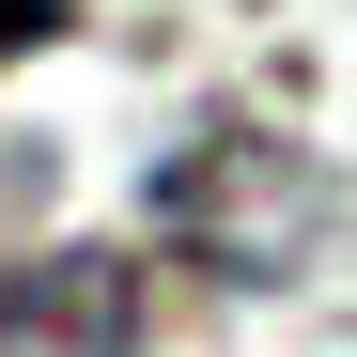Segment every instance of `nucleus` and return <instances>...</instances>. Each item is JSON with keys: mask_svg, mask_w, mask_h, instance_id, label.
Here are the masks:
<instances>
[{"mask_svg": "<svg viewBox=\"0 0 357 357\" xmlns=\"http://www.w3.org/2000/svg\"><path fill=\"white\" fill-rule=\"evenodd\" d=\"M0 357H140V280L109 249H47L0 280Z\"/></svg>", "mask_w": 357, "mask_h": 357, "instance_id": "nucleus-2", "label": "nucleus"}, {"mask_svg": "<svg viewBox=\"0 0 357 357\" xmlns=\"http://www.w3.org/2000/svg\"><path fill=\"white\" fill-rule=\"evenodd\" d=\"M155 233L202 249V264H233V280H280L295 249H311V171H295L280 140H249V125H218L202 155H171Z\"/></svg>", "mask_w": 357, "mask_h": 357, "instance_id": "nucleus-1", "label": "nucleus"}, {"mask_svg": "<svg viewBox=\"0 0 357 357\" xmlns=\"http://www.w3.org/2000/svg\"><path fill=\"white\" fill-rule=\"evenodd\" d=\"M63 31V0H0V63H16V47H47Z\"/></svg>", "mask_w": 357, "mask_h": 357, "instance_id": "nucleus-3", "label": "nucleus"}]
</instances>
